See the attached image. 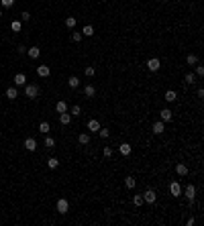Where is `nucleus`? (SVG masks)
<instances>
[{"instance_id": "obj_1", "label": "nucleus", "mask_w": 204, "mask_h": 226, "mask_svg": "<svg viewBox=\"0 0 204 226\" xmlns=\"http://www.w3.org/2000/svg\"><path fill=\"white\" fill-rule=\"evenodd\" d=\"M39 86L37 84H25V94H27V98H31V100H35V98L39 96Z\"/></svg>"}, {"instance_id": "obj_2", "label": "nucleus", "mask_w": 204, "mask_h": 226, "mask_svg": "<svg viewBox=\"0 0 204 226\" xmlns=\"http://www.w3.org/2000/svg\"><path fill=\"white\" fill-rule=\"evenodd\" d=\"M57 212L63 216V214H68L69 212V202L65 198H61V200H57Z\"/></svg>"}, {"instance_id": "obj_3", "label": "nucleus", "mask_w": 204, "mask_h": 226, "mask_svg": "<svg viewBox=\"0 0 204 226\" xmlns=\"http://www.w3.org/2000/svg\"><path fill=\"white\" fill-rule=\"evenodd\" d=\"M147 69H149V71H153V74H155V71H159V69H161V61H159L157 57H151L149 61H147Z\"/></svg>"}, {"instance_id": "obj_4", "label": "nucleus", "mask_w": 204, "mask_h": 226, "mask_svg": "<svg viewBox=\"0 0 204 226\" xmlns=\"http://www.w3.org/2000/svg\"><path fill=\"white\" fill-rule=\"evenodd\" d=\"M184 196L190 200V204H192V202L196 200V187H194L192 183H190V185H186V187H184Z\"/></svg>"}, {"instance_id": "obj_5", "label": "nucleus", "mask_w": 204, "mask_h": 226, "mask_svg": "<svg viewBox=\"0 0 204 226\" xmlns=\"http://www.w3.org/2000/svg\"><path fill=\"white\" fill-rule=\"evenodd\" d=\"M157 200V193L153 192V190H145V193H143V202H147V204H155Z\"/></svg>"}, {"instance_id": "obj_6", "label": "nucleus", "mask_w": 204, "mask_h": 226, "mask_svg": "<svg viewBox=\"0 0 204 226\" xmlns=\"http://www.w3.org/2000/svg\"><path fill=\"white\" fill-rule=\"evenodd\" d=\"M159 118H161V122H170L171 118H174V112H171L170 108H163L161 112H159Z\"/></svg>"}, {"instance_id": "obj_7", "label": "nucleus", "mask_w": 204, "mask_h": 226, "mask_svg": "<svg viewBox=\"0 0 204 226\" xmlns=\"http://www.w3.org/2000/svg\"><path fill=\"white\" fill-rule=\"evenodd\" d=\"M170 193H171V196H176V198H178V196H182V185L178 183V181H171V183H170Z\"/></svg>"}, {"instance_id": "obj_8", "label": "nucleus", "mask_w": 204, "mask_h": 226, "mask_svg": "<svg viewBox=\"0 0 204 226\" xmlns=\"http://www.w3.org/2000/svg\"><path fill=\"white\" fill-rule=\"evenodd\" d=\"M37 75H39V77H49V75H51V67H49V65H39V67H37Z\"/></svg>"}, {"instance_id": "obj_9", "label": "nucleus", "mask_w": 204, "mask_h": 226, "mask_svg": "<svg viewBox=\"0 0 204 226\" xmlns=\"http://www.w3.org/2000/svg\"><path fill=\"white\" fill-rule=\"evenodd\" d=\"M25 149L29 151V153H33L35 149H37V141H35L33 137H29V139H25Z\"/></svg>"}, {"instance_id": "obj_10", "label": "nucleus", "mask_w": 204, "mask_h": 226, "mask_svg": "<svg viewBox=\"0 0 204 226\" xmlns=\"http://www.w3.org/2000/svg\"><path fill=\"white\" fill-rule=\"evenodd\" d=\"M153 132H155V135H163V132H165V124L161 122V120H157V122H153Z\"/></svg>"}, {"instance_id": "obj_11", "label": "nucleus", "mask_w": 204, "mask_h": 226, "mask_svg": "<svg viewBox=\"0 0 204 226\" xmlns=\"http://www.w3.org/2000/svg\"><path fill=\"white\" fill-rule=\"evenodd\" d=\"M88 130H92V132H98V130H100V122H98L96 118H90V120H88Z\"/></svg>"}, {"instance_id": "obj_12", "label": "nucleus", "mask_w": 204, "mask_h": 226, "mask_svg": "<svg viewBox=\"0 0 204 226\" xmlns=\"http://www.w3.org/2000/svg\"><path fill=\"white\" fill-rule=\"evenodd\" d=\"M27 53H29V57H31V59H39L41 49H39V47H29V49H27Z\"/></svg>"}, {"instance_id": "obj_13", "label": "nucleus", "mask_w": 204, "mask_h": 226, "mask_svg": "<svg viewBox=\"0 0 204 226\" xmlns=\"http://www.w3.org/2000/svg\"><path fill=\"white\" fill-rule=\"evenodd\" d=\"M163 98H165V102H170V104H171V102H176V100H178V94L174 92V90H167Z\"/></svg>"}, {"instance_id": "obj_14", "label": "nucleus", "mask_w": 204, "mask_h": 226, "mask_svg": "<svg viewBox=\"0 0 204 226\" xmlns=\"http://www.w3.org/2000/svg\"><path fill=\"white\" fill-rule=\"evenodd\" d=\"M59 122L63 124V126H68V124L72 122V114H68V112H61V114H59Z\"/></svg>"}, {"instance_id": "obj_15", "label": "nucleus", "mask_w": 204, "mask_h": 226, "mask_svg": "<svg viewBox=\"0 0 204 226\" xmlns=\"http://www.w3.org/2000/svg\"><path fill=\"white\" fill-rule=\"evenodd\" d=\"M176 173L180 175V177H184V175H188V167H186L184 163H178L176 165Z\"/></svg>"}, {"instance_id": "obj_16", "label": "nucleus", "mask_w": 204, "mask_h": 226, "mask_svg": "<svg viewBox=\"0 0 204 226\" xmlns=\"http://www.w3.org/2000/svg\"><path fill=\"white\" fill-rule=\"evenodd\" d=\"M118 151H121V155H125V157H127V155H131V151H133V147H131L129 143H122L121 147H118Z\"/></svg>"}, {"instance_id": "obj_17", "label": "nucleus", "mask_w": 204, "mask_h": 226, "mask_svg": "<svg viewBox=\"0 0 204 226\" xmlns=\"http://www.w3.org/2000/svg\"><path fill=\"white\" fill-rule=\"evenodd\" d=\"M14 84H16V86H25V84H27V75H25V74H16V75H14Z\"/></svg>"}, {"instance_id": "obj_18", "label": "nucleus", "mask_w": 204, "mask_h": 226, "mask_svg": "<svg viewBox=\"0 0 204 226\" xmlns=\"http://www.w3.org/2000/svg\"><path fill=\"white\" fill-rule=\"evenodd\" d=\"M55 110H57V112H68V102H65V100H59V102L55 104Z\"/></svg>"}, {"instance_id": "obj_19", "label": "nucleus", "mask_w": 204, "mask_h": 226, "mask_svg": "<svg viewBox=\"0 0 204 226\" xmlns=\"http://www.w3.org/2000/svg\"><path fill=\"white\" fill-rule=\"evenodd\" d=\"M84 94H86V98H94V94H96V88L92 86V84H88V86L84 88Z\"/></svg>"}, {"instance_id": "obj_20", "label": "nucleus", "mask_w": 204, "mask_h": 226, "mask_svg": "<svg viewBox=\"0 0 204 226\" xmlns=\"http://www.w3.org/2000/svg\"><path fill=\"white\" fill-rule=\"evenodd\" d=\"M82 35H84V37H94V27H92V25H86V27L82 29Z\"/></svg>"}, {"instance_id": "obj_21", "label": "nucleus", "mask_w": 204, "mask_h": 226, "mask_svg": "<svg viewBox=\"0 0 204 226\" xmlns=\"http://www.w3.org/2000/svg\"><path fill=\"white\" fill-rule=\"evenodd\" d=\"M78 143H80V145H88V143H90V135H88V132H82V135H78Z\"/></svg>"}, {"instance_id": "obj_22", "label": "nucleus", "mask_w": 204, "mask_h": 226, "mask_svg": "<svg viewBox=\"0 0 204 226\" xmlns=\"http://www.w3.org/2000/svg\"><path fill=\"white\" fill-rule=\"evenodd\" d=\"M68 86H69V88H72V90H76V88H78V86H80V80H78L76 75H72V77H69V80H68Z\"/></svg>"}, {"instance_id": "obj_23", "label": "nucleus", "mask_w": 204, "mask_h": 226, "mask_svg": "<svg viewBox=\"0 0 204 226\" xmlns=\"http://www.w3.org/2000/svg\"><path fill=\"white\" fill-rule=\"evenodd\" d=\"M47 167L49 169H57V167H59V159H55V157L47 159Z\"/></svg>"}, {"instance_id": "obj_24", "label": "nucleus", "mask_w": 204, "mask_h": 226, "mask_svg": "<svg viewBox=\"0 0 204 226\" xmlns=\"http://www.w3.org/2000/svg\"><path fill=\"white\" fill-rule=\"evenodd\" d=\"M16 96H19L16 88H8L6 90V98H8V100H16Z\"/></svg>"}, {"instance_id": "obj_25", "label": "nucleus", "mask_w": 204, "mask_h": 226, "mask_svg": "<svg viewBox=\"0 0 204 226\" xmlns=\"http://www.w3.org/2000/svg\"><path fill=\"white\" fill-rule=\"evenodd\" d=\"M76 22H78V19H76V16H68V19H65V27H68V29H74Z\"/></svg>"}, {"instance_id": "obj_26", "label": "nucleus", "mask_w": 204, "mask_h": 226, "mask_svg": "<svg viewBox=\"0 0 204 226\" xmlns=\"http://www.w3.org/2000/svg\"><path fill=\"white\" fill-rule=\"evenodd\" d=\"M186 63H188V65H196V63H198V57H196L194 53H190L188 57H186Z\"/></svg>"}, {"instance_id": "obj_27", "label": "nucleus", "mask_w": 204, "mask_h": 226, "mask_svg": "<svg viewBox=\"0 0 204 226\" xmlns=\"http://www.w3.org/2000/svg\"><path fill=\"white\" fill-rule=\"evenodd\" d=\"M125 185H127V190H133V187L137 185L135 177H127V179H125Z\"/></svg>"}, {"instance_id": "obj_28", "label": "nucleus", "mask_w": 204, "mask_h": 226, "mask_svg": "<svg viewBox=\"0 0 204 226\" xmlns=\"http://www.w3.org/2000/svg\"><path fill=\"white\" fill-rule=\"evenodd\" d=\"M49 130H51V126H49V122H41V124H39V132H43V135H47Z\"/></svg>"}, {"instance_id": "obj_29", "label": "nucleus", "mask_w": 204, "mask_h": 226, "mask_svg": "<svg viewBox=\"0 0 204 226\" xmlns=\"http://www.w3.org/2000/svg\"><path fill=\"white\" fill-rule=\"evenodd\" d=\"M10 29H12L14 33H19L20 29H23V22H20V21H12V22H10Z\"/></svg>"}, {"instance_id": "obj_30", "label": "nucleus", "mask_w": 204, "mask_h": 226, "mask_svg": "<svg viewBox=\"0 0 204 226\" xmlns=\"http://www.w3.org/2000/svg\"><path fill=\"white\" fill-rule=\"evenodd\" d=\"M184 82H186V84H196V75H194V74H186Z\"/></svg>"}, {"instance_id": "obj_31", "label": "nucleus", "mask_w": 204, "mask_h": 226, "mask_svg": "<svg viewBox=\"0 0 204 226\" xmlns=\"http://www.w3.org/2000/svg\"><path fill=\"white\" fill-rule=\"evenodd\" d=\"M69 114H72V116H80L82 108H80V106H72V108H69Z\"/></svg>"}, {"instance_id": "obj_32", "label": "nucleus", "mask_w": 204, "mask_h": 226, "mask_svg": "<svg viewBox=\"0 0 204 226\" xmlns=\"http://www.w3.org/2000/svg\"><path fill=\"white\" fill-rule=\"evenodd\" d=\"M84 74L88 75V77H92V75H94V74H96V67H94V65H88V67L84 69Z\"/></svg>"}, {"instance_id": "obj_33", "label": "nucleus", "mask_w": 204, "mask_h": 226, "mask_svg": "<svg viewBox=\"0 0 204 226\" xmlns=\"http://www.w3.org/2000/svg\"><path fill=\"white\" fill-rule=\"evenodd\" d=\"M98 135H100L102 139H108V137H110V130H108V128H102V126H100V130H98Z\"/></svg>"}, {"instance_id": "obj_34", "label": "nucleus", "mask_w": 204, "mask_h": 226, "mask_svg": "<svg viewBox=\"0 0 204 226\" xmlns=\"http://www.w3.org/2000/svg\"><path fill=\"white\" fill-rule=\"evenodd\" d=\"M133 204H135V206H143V193H139V196L133 198Z\"/></svg>"}, {"instance_id": "obj_35", "label": "nucleus", "mask_w": 204, "mask_h": 226, "mask_svg": "<svg viewBox=\"0 0 204 226\" xmlns=\"http://www.w3.org/2000/svg\"><path fill=\"white\" fill-rule=\"evenodd\" d=\"M53 145H55L53 137H45V147H47V149H51V147H53Z\"/></svg>"}, {"instance_id": "obj_36", "label": "nucleus", "mask_w": 204, "mask_h": 226, "mask_svg": "<svg viewBox=\"0 0 204 226\" xmlns=\"http://www.w3.org/2000/svg\"><path fill=\"white\" fill-rule=\"evenodd\" d=\"M102 155H104V157H112V147H104V149H102Z\"/></svg>"}, {"instance_id": "obj_37", "label": "nucleus", "mask_w": 204, "mask_h": 226, "mask_svg": "<svg viewBox=\"0 0 204 226\" xmlns=\"http://www.w3.org/2000/svg\"><path fill=\"white\" fill-rule=\"evenodd\" d=\"M72 39H74V41H76V43H80V41H82V39H84V35H82V33H78V31H76V33H74V35H72Z\"/></svg>"}, {"instance_id": "obj_38", "label": "nucleus", "mask_w": 204, "mask_h": 226, "mask_svg": "<svg viewBox=\"0 0 204 226\" xmlns=\"http://www.w3.org/2000/svg\"><path fill=\"white\" fill-rule=\"evenodd\" d=\"M0 4H2L4 8H10L14 4V0H0Z\"/></svg>"}, {"instance_id": "obj_39", "label": "nucleus", "mask_w": 204, "mask_h": 226, "mask_svg": "<svg viewBox=\"0 0 204 226\" xmlns=\"http://www.w3.org/2000/svg\"><path fill=\"white\" fill-rule=\"evenodd\" d=\"M29 21H31V14H29V12L20 14V22H29Z\"/></svg>"}, {"instance_id": "obj_40", "label": "nucleus", "mask_w": 204, "mask_h": 226, "mask_svg": "<svg viewBox=\"0 0 204 226\" xmlns=\"http://www.w3.org/2000/svg\"><path fill=\"white\" fill-rule=\"evenodd\" d=\"M196 75H198V77H202V75H204V67H202V65H198V67H196Z\"/></svg>"}, {"instance_id": "obj_41", "label": "nucleus", "mask_w": 204, "mask_h": 226, "mask_svg": "<svg viewBox=\"0 0 204 226\" xmlns=\"http://www.w3.org/2000/svg\"><path fill=\"white\" fill-rule=\"evenodd\" d=\"M16 51H19L20 55H25V53H27V47H25V45H19V47H16Z\"/></svg>"}, {"instance_id": "obj_42", "label": "nucleus", "mask_w": 204, "mask_h": 226, "mask_svg": "<svg viewBox=\"0 0 204 226\" xmlns=\"http://www.w3.org/2000/svg\"><path fill=\"white\" fill-rule=\"evenodd\" d=\"M196 94H198V98H204V90H202V88H198Z\"/></svg>"}, {"instance_id": "obj_43", "label": "nucleus", "mask_w": 204, "mask_h": 226, "mask_svg": "<svg viewBox=\"0 0 204 226\" xmlns=\"http://www.w3.org/2000/svg\"><path fill=\"white\" fill-rule=\"evenodd\" d=\"M0 19H2V10H0Z\"/></svg>"}]
</instances>
